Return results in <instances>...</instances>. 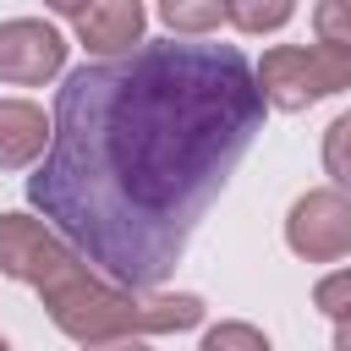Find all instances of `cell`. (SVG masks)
<instances>
[{"mask_svg": "<svg viewBox=\"0 0 351 351\" xmlns=\"http://www.w3.org/2000/svg\"><path fill=\"white\" fill-rule=\"evenodd\" d=\"M263 110L236 44L143 38L132 55L66 71L27 203L104 280L159 291L252 148Z\"/></svg>", "mask_w": 351, "mask_h": 351, "instance_id": "obj_1", "label": "cell"}, {"mask_svg": "<svg viewBox=\"0 0 351 351\" xmlns=\"http://www.w3.org/2000/svg\"><path fill=\"white\" fill-rule=\"evenodd\" d=\"M0 274L22 280L44 296V313L77 346L181 335L203 324V296L192 291H126L104 280L66 236H55L33 214H0Z\"/></svg>", "mask_w": 351, "mask_h": 351, "instance_id": "obj_2", "label": "cell"}, {"mask_svg": "<svg viewBox=\"0 0 351 351\" xmlns=\"http://www.w3.org/2000/svg\"><path fill=\"white\" fill-rule=\"evenodd\" d=\"M258 93L269 110H307L318 99H335L351 88V49L346 44H274L252 66Z\"/></svg>", "mask_w": 351, "mask_h": 351, "instance_id": "obj_3", "label": "cell"}, {"mask_svg": "<svg viewBox=\"0 0 351 351\" xmlns=\"http://www.w3.org/2000/svg\"><path fill=\"white\" fill-rule=\"evenodd\" d=\"M285 247L307 263H335L351 252V192L313 186L285 214Z\"/></svg>", "mask_w": 351, "mask_h": 351, "instance_id": "obj_4", "label": "cell"}, {"mask_svg": "<svg viewBox=\"0 0 351 351\" xmlns=\"http://www.w3.org/2000/svg\"><path fill=\"white\" fill-rule=\"evenodd\" d=\"M66 38L44 16H11L0 22V82L11 88H38L66 71Z\"/></svg>", "mask_w": 351, "mask_h": 351, "instance_id": "obj_5", "label": "cell"}, {"mask_svg": "<svg viewBox=\"0 0 351 351\" xmlns=\"http://www.w3.org/2000/svg\"><path fill=\"white\" fill-rule=\"evenodd\" d=\"M143 33H148L143 0H88V11L77 16V44L88 55H104V60L132 55L143 44Z\"/></svg>", "mask_w": 351, "mask_h": 351, "instance_id": "obj_6", "label": "cell"}, {"mask_svg": "<svg viewBox=\"0 0 351 351\" xmlns=\"http://www.w3.org/2000/svg\"><path fill=\"white\" fill-rule=\"evenodd\" d=\"M49 148V115L33 99H0V170H27Z\"/></svg>", "mask_w": 351, "mask_h": 351, "instance_id": "obj_7", "label": "cell"}, {"mask_svg": "<svg viewBox=\"0 0 351 351\" xmlns=\"http://www.w3.org/2000/svg\"><path fill=\"white\" fill-rule=\"evenodd\" d=\"M170 38H208L225 22V0H154Z\"/></svg>", "mask_w": 351, "mask_h": 351, "instance_id": "obj_8", "label": "cell"}, {"mask_svg": "<svg viewBox=\"0 0 351 351\" xmlns=\"http://www.w3.org/2000/svg\"><path fill=\"white\" fill-rule=\"evenodd\" d=\"M296 16V0H225V22L241 33H280Z\"/></svg>", "mask_w": 351, "mask_h": 351, "instance_id": "obj_9", "label": "cell"}, {"mask_svg": "<svg viewBox=\"0 0 351 351\" xmlns=\"http://www.w3.org/2000/svg\"><path fill=\"white\" fill-rule=\"evenodd\" d=\"M324 176L340 192H351V110L324 126Z\"/></svg>", "mask_w": 351, "mask_h": 351, "instance_id": "obj_10", "label": "cell"}, {"mask_svg": "<svg viewBox=\"0 0 351 351\" xmlns=\"http://www.w3.org/2000/svg\"><path fill=\"white\" fill-rule=\"evenodd\" d=\"M197 351H274V346H269V335H263L258 324H247V318H225V324H214V329L203 335Z\"/></svg>", "mask_w": 351, "mask_h": 351, "instance_id": "obj_11", "label": "cell"}, {"mask_svg": "<svg viewBox=\"0 0 351 351\" xmlns=\"http://www.w3.org/2000/svg\"><path fill=\"white\" fill-rule=\"evenodd\" d=\"M313 33H318V44H346L351 49V0H318L313 5Z\"/></svg>", "mask_w": 351, "mask_h": 351, "instance_id": "obj_12", "label": "cell"}, {"mask_svg": "<svg viewBox=\"0 0 351 351\" xmlns=\"http://www.w3.org/2000/svg\"><path fill=\"white\" fill-rule=\"evenodd\" d=\"M313 307L324 313V318H351V269H335V274H324L318 285H313Z\"/></svg>", "mask_w": 351, "mask_h": 351, "instance_id": "obj_13", "label": "cell"}, {"mask_svg": "<svg viewBox=\"0 0 351 351\" xmlns=\"http://www.w3.org/2000/svg\"><path fill=\"white\" fill-rule=\"evenodd\" d=\"M44 5H49L55 16H71V22H77V16L88 11V0H44Z\"/></svg>", "mask_w": 351, "mask_h": 351, "instance_id": "obj_14", "label": "cell"}, {"mask_svg": "<svg viewBox=\"0 0 351 351\" xmlns=\"http://www.w3.org/2000/svg\"><path fill=\"white\" fill-rule=\"evenodd\" d=\"M82 351H148V340H104V346H82Z\"/></svg>", "mask_w": 351, "mask_h": 351, "instance_id": "obj_15", "label": "cell"}, {"mask_svg": "<svg viewBox=\"0 0 351 351\" xmlns=\"http://www.w3.org/2000/svg\"><path fill=\"white\" fill-rule=\"evenodd\" d=\"M335 351H351V318L335 324Z\"/></svg>", "mask_w": 351, "mask_h": 351, "instance_id": "obj_16", "label": "cell"}, {"mask_svg": "<svg viewBox=\"0 0 351 351\" xmlns=\"http://www.w3.org/2000/svg\"><path fill=\"white\" fill-rule=\"evenodd\" d=\"M0 351H11V346H5V340H0Z\"/></svg>", "mask_w": 351, "mask_h": 351, "instance_id": "obj_17", "label": "cell"}]
</instances>
